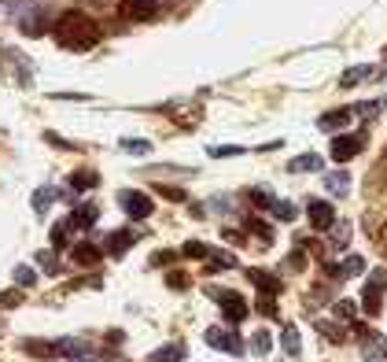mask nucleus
I'll list each match as a JSON object with an SVG mask.
<instances>
[{
	"instance_id": "8fccbe9b",
	"label": "nucleus",
	"mask_w": 387,
	"mask_h": 362,
	"mask_svg": "<svg viewBox=\"0 0 387 362\" xmlns=\"http://www.w3.org/2000/svg\"><path fill=\"white\" fill-rule=\"evenodd\" d=\"M384 355H387V347H384Z\"/></svg>"
},
{
	"instance_id": "79ce46f5",
	"label": "nucleus",
	"mask_w": 387,
	"mask_h": 362,
	"mask_svg": "<svg viewBox=\"0 0 387 362\" xmlns=\"http://www.w3.org/2000/svg\"><path fill=\"white\" fill-rule=\"evenodd\" d=\"M258 314H266V318H277V303L270 300V296H262V300H258Z\"/></svg>"
},
{
	"instance_id": "a18cd8bd",
	"label": "nucleus",
	"mask_w": 387,
	"mask_h": 362,
	"mask_svg": "<svg viewBox=\"0 0 387 362\" xmlns=\"http://www.w3.org/2000/svg\"><path fill=\"white\" fill-rule=\"evenodd\" d=\"M45 141H48V144H56V148H74L70 141H63L59 133H45Z\"/></svg>"
},
{
	"instance_id": "c03bdc74",
	"label": "nucleus",
	"mask_w": 387,
	"mask_h": 362,
	"mask_svg": "<svg viewBox=\"0 0 387 362\" xmlns=\"http://www.w3.org/2000/svg\"><path fill=\"white\" fill-rule=\"evenodd\" d=\"M23 303V292H0V307H19Z\"/></svg>"
},
{
	"instance_id": "9b49d317",
	"label": "nucleus",
	"mask_w": 387,
	"mask_h": 362,
	"mask_svg": "<svg viewBox=\"0 0 387 362\" xmlns=\"http://www.w3.org/2000/svg\"><path fill=\"white\" fill-rule=\"evenodd\" d=\"M350 115H354V108H336V111L321 115V119H317V126H321L325 133H336V130H343V126L350 122Z\"/></svg>"
},
{
	"instance_id": "cd10ccee",
	"label": "nucleus",
	"mask_w": 387,
	"mask_h": 362,
	"mask_svg": "<svg viewBox=\"0 0 387 362\" xmlns=\"http://www.w3.org/2000/svg\"><path fill=\"white\" fill-rule=\"evenodd\" d=\"M166 285H170L174 292H185L188 285H192V278H188L185 270H170V274H166Z\"/></svg>"
},
{
	"instance_id": "412c9836",
	"label": "nucleus",
	"mask_w": 387,
	"mask_h": 362,
	"mask_svg": "<svg viewBox=\"0 0 387 362\" xmlns=\"http://www.w3.org/2000/svg\"><path fill=\"white\" fill-rule=\"evenodd\" d=\"M281 344H284V351H288L292 359H299V351H303V344H299V329H295V325H284Z\"/></svg>"
},
{
	"instance_id": "5701e85b",
	"label": "nucleus",
	"mask_w": 387,
	"mask_h": 362,
	"mask_svg": "<svg viewBox=\"0 0 387 362\" xmlns=\"http://www.w3.org/2000/svg\"><path fill=\"white\" fill-rule=\"evenodd\" d=\"M70 229H74L70 222H56V226H52V248H56V251H63L70 244V237H67Z\"/></svg>"
},
{
	"instance_id": "4be33fe9",
	"label": "nucleus",
	"mask_w": 387,
	"mask_h": 362,
	"mask_svg": "<svg viewBox=\"0 0 387 362\" xmlns=\"http://www.w3.org/2000/svg\"><path fill=\"white\" fill-rule=\"evenodd\" d=\"M361 336H365V340H361L365 359H369V362H373V359H380V355H384V347H387L384 340H380V336H373V333H361Z\"/></svg>"
},
{
	"instance_id": "b1692460",
	"label": "nucleus",
	"mask_w": 387,
	"mask_h": 362,
	"mask_svg": "<svg viewBox=\"0 0 387 362\" xmlns=\"http://www.w3.org/2000/svg\"><path fill=\"white\" fill-rule=\"evenodd\" d=\"M369 74H373V67H350V70H347V74H343V78H339V85H343V89H350V85L365 82V78H369Z\"/></svg>"
},
{
	"instance_id": "c756f323",
	"label": "nucleus",
	"mask_w": 387,
	"mask_h": 362,
	"mask_svg": "<svg viewBox=\"0 0 387 362\" xmlns=\"http://www.w3.org/2000/svg\"><path fill=\"white\" fill-rule=\"evenodd\" d=\"M159 196L174 200V204H185V200H188V193H185V189H177V185H159Z\"/></svg>"
},
{
	"instance_id": "dca6fc26",
	"label": "nucleus",
	"mask_w": 387,
	"mask_h": 362,
	"mask_svg": "<svg viewBox=\"0 0 387 362\" xmlns=\"http://www.w3.org/2000/svg\"><path fill=\"white\" fill-rule=\"evenodd\" d=\"M96 185H100V174H96V170H78V174H70V189H78V193H89Z\"/></svg>"
},
{
	"instance_id": "2eb2a0df",
	"label": "nucleus",
	"mask_w": 387,
	"mask_h": 362,
	"mask_svg": "<svg viewBox=\"0 0 387 362\" xmlns=\"http://www.w3.org/2000/svg\"><path fill=\"white\" fill-rule=\"evenodd\" d=\"M19 26H23V34H26V37H41V34H48V23H45V15H41L37 8H34L30 15L19 19Z\"/></svg>"
},
{
	"instance_id": "f03ea898",
	"label": "nucleus",
	"mask_w": 387,
	"mask_h": 362,
	"mask_svg": "<svg viewBox=\"0 0 387 362\" xmlns=\"http://www.w3.org/2000/svg\"><path fill=\"white\" fill-rule=\"evenodd\" d=\"M207 296L225 311V322H229V325H236V322H244V318H247V300H240L236 292H229V289H207Z\"/></svg>"
},
{
	"instance_id": "f257e3e1",
	"label": "nucleus",
	"mask_w": 387,
	"mask_h": 362,
	"mask_svg": "<svg viewBox=\"0 0 387 362\" xmlns=\"http://www.w3.org/2000/svg\"><path fill=\"white\" fill-rule=\"evenodd\" d=\"M52 34H56V41L63 48L85 52V48H92L96 41H100V26H96V19H89L85 12H67V15L56 19Z\"/></svg>"
},
{
	"instance_id": "7ed1b4c3",
	"label": "nucleus",
	"mask_w": 387,
	"mask_h": 362,
	"mask_svg": "<svg viewBox=\"0 0 387 362\" xmlns=\"http://www.w3.org/2000/svg\"><path fill=\"white\" fill-rule=\"evenodd\" d=\"M387 289V270H373L365 278V289H361V311L365 314H380V292Z\"/></svg>"
},
{
	"instance_id": "c9c22d12",
	"label": "nucleus",
	"mask_w": 387,
	"mask_h": 362,
	"mask_svg": "<svg viewBox=\"0 0 387 362\" xmlns=\"http://www.w3.org/2000/svg\"><path fill=\"white\" fill-rule=\"evenodd\" d=\"M81 289H103V281L100 278H85V281H70L67 285V292H81Z\"/></svg>"
},
{
	"instance_id": "a878e982",
	"label": "nucleus",
	"mask_w": 387,
	"mask_h": 362,
	"mask_svg": "<svg viewBox=\"0 0 387 362\" xmlns=\"http://www.w3.org/2000/svg\"><path fill=\"white\" fill-rule=\"evenodd\" d=\"M339 266H343V278H361V274H365V259H361V255H350V259L339 263Z\"/></svg>"
},
{
	"instance_id": "423d86ee",
	"label": "nucleus",
	"mask_w": 387,
	"mask_h": 362,
	"mask_svg": "<svg viewBox=\"0 0 387 362\" xmlns=\"http://www.w3.org/2000/svg\"><path fill=\"white\" fill-rule=\"evenodd\" d=\"M207 344L218 347V351H225V355H240V351H244V340L236 336L229 325H214V329H207Z\"/></svg>"
},
{
	"instance_id": "49530a36",
	"label": "nucleus",
	"mask_w": 387,
	"mask_h": 362,
	"mask_svg": "<svg viewBox=\"0 0 387 362\" xmlns=\"http://www.w3.org/2000/svg\"><path fill=\"white\" fill-rule=\"evenodd\" d=\"M225 240H229V244H244L247 237H240V233H236V229H225Z\"/></svg>"
},
{
	"instance_id": "bb28decb",
	"label": "nucleus",
	"mask_w": 387,
	"mask_h": 362,
	"mask_svg": "<svg viewBox=\"0 0 387 362\" xmlns=\"http://www.w3.org/2000/svg\"><path fill=\"white\" fill-rule=\"evenodd\" d=\"M181 255H185V259H207V255H210V248H207L203 240H188L185 248H181Z\"/></svg>"
},
{
	"instance_id": "a19ab883",
	"label": "nucleus",
	"mask_w": 387,
	"mask_h": 362,
	"mask_svg": "<svg viewBox=\"0 0 387 362\" xmlns=\"http://www.w3.org/2000/svg\"><path fill=\"white\" fill-rule=\"evenodd\" d=\"M317 329H321V333H325L328 340H343V336H347V333H343V329H336L332 322H317Z\"/></svg>"
},
{
	"instance_id": "f8f14e48",
	"label": "nucleus",
	"mask_w": 387,
	"mask_h": 362,
	"mask_svg": "<svg viewBox=\"0 0 387 362\" xmlns=\"http://www.w3.org/2000/svg\"><path fill=\"white\" fill-rule=\"evenodd\" d=\"M137 240H141V233H137V229H118V233H111V244H107V251H111V255H122L126 248H133Z\"/></svg>"
},
{
	"instance_id": "4468645a",
	"label": "nucleus",
	"mask_w": 387,
	"mask_h": 362,
	"mask_svg": "<svg viewBox=\"0 0 387 362\" xmlns=\"http://www.w3.org/2000/svg\"><path fill=\"white\" fill-rule=\"evenodd\" d=\"M188 355V347L181 344V340H174V344H163V347H155L152 351V362H181Z\"/></svg>"
},
{
	"instance_id": "20e7f679",
	"label": "nucleus",
	"mask_w": 387,
	"mask_h": 362,
	"mask_svg": "<svg viewBox=\"0 0 387 362\" xmlns=\"http://www.w3.org/2000/svg\"><path fill=\"white\" fill-rule=\"evenodd\" d=\"M118 204H122V211L129 218H137V222H144L148 215H152V196L137 193V189H122V193H118Z\"/></svg>"
},
{
	"instance_id": "1a4fd4ad",
	"label": "nucleus",
	"mask_w": 387,
	"mask_h": 362,
	"mask_svg": "<svg viewBox=\"0 0 387 362\" xmlns=\"http://www.w3.org/2000/svg\"><path fill=\"white\" fill-rule=\"evenodd\" d=\"M247 281H251L262 296H281V292H284V281L277 278V274L258 270V266H247Z\"/></svg>"
},
{
	"instance_id": "c85d7f7f",
	"label": "nucleus",
	"mask_w": 387,
	"mask_h": 362,
	"mask_svg": "<svg viewBox=\"0 0 387 362\" xmlns=\"http://www.w3.org/2000/svg\"><path fill=\"white\" fill-rule=\"evenodd\" d=\"M122 148H126L129 155H148V152H152V144H148V141H141V137H133V141L126 137V141H122Z\"/></svg>"
},
{
	"instance_id": "58836bf2",
	"label": "nucleus",
	"mask_w": 387,
	"mask_h": 362,
	"mask_svg": "<svg viewBox=\"0 0 387 362\" xmlns=\"http://www.w3.org/2000/svg\"><path fill=\"white\" fill-rule=\"evenodd\" d=\"M240 152H244V148H236V144H214V148H210V155H214V159H225V155H240Z\"/></svg>"
},
{
	"instance_id": "37998d69",
	"label": "nucleus",
	"mask_w": 387,
	"mask_h": 362,
	"mask_svg": "<svg viewBox=\"0 0 387 362\" xmlns=\"http://www.w3.org/2000/svg\"><path fill=\"white\" fill-rule=\"evenodd\" d=\"M174 259H177V251H155L152 255V266H170Z\"/></svg>"
},
{
	"instance_id": "393cba45",
	"label": "nucleus",
	"mask_w": 387,
	"mask_h": 362,
	"mask_svg": "<svg viewBox=\"0 0 387 362\" xmlns=\"http://www.w3.org/2000/svg\"><path fill=\"white\" fill-rule=\"evenodd\" d=\"M52 200H56V189H48V185H45V189H37V193H34V211H37V215H45Z\"/></svg>"
},
{
	"instance_id": "473e14b6",
	"label": "nucleus",
	"mask_w": 387,
	"mask_h": 362,
	"mask_svg": "<svg viewBox=\"0 0 387 362\" xmlns=\"http://www.w3.org/2000/svg\"><path fill=\"white\" fill-rule=\"evenodd\" d=\"M15 281L30 289V285H37V270H30V266H15Z\"/></svg>"
},
{
	"instance_id": "aec40b11",
	"label": "nucleus",
	"mask_w": 387,
	"mask_h": 362,
	"mask_svg": "<svg viewBox=\"0 0 387 362\" xmlns=\"http://www.w3.org/2000/svg\"><path fill=\"white\" fill-rule=\"evenodd\" d=\"M247 204H255V207H262V211H273L277 196L266 193V189H247Z\"/></svg>"
},
{
	"instance_id": "09e8293b",
	"label": "nucleus",
	"mask_w": 387,
	"mask_h": 362,
	"mask_svg": "<svg viewBox=\"0 0 387 362\" xmlns=\"http://www.w3.org/2000/svg\"><path fill=\"white\" fill-rule=\"evenodd\" d=\"M376 244H380V255H384V259H387V226L380 229V240H376Z\"/></svg>"
},
{
	"instance_id": "9d476101",
	"label": "nucleus",
	"mask_w": 387,
	"mask_h": 362,
	"mask_svg": "<svg viewBox=\"0 0 387 362\" xmlns=\"http://www.w3.org/2000/svg\"><path fill=\"white\" fill-rule=\"evenodd\" d=\"M96 218H100V207H96V204H78V207L70 211V218H67V222H70L74 229H89Z\"/></svg>"
},
{
	"instance_id": "6e6552de",
	"label": "nucleus",
	"mask_w": 387,
	"mask_h": 362,
	"mask_svg": "<svg viewBox=\"0 0 387 362\" xmlns=\"http://www.w3.org/2000/svg\"><path fill=\"white\" fill-rule=\"evenodd\" d=\"M365 148V133H347V137H336L332 141V159L336 163H347V159H354Z\"/></svg>"
},
{
	"instance_id": "f3484780",
	"label": "nucleus",
	"mask_w": 387,
	"mask_h": 362,
	"mask_svg": "<svg viewBox=\"0 0 387 362\" xmlns=\"http://www.w3.org/2000/svg\"><path fill=\"white\" fill-rule=\"evenodd\" d=\"M325 189L332 196H347L350 193V174H343V170H336V174L325 178Z\"/></svg>"
},
{
	"instance_id": "72a5a7b5",
	"label": "nucleus",
	"mask_w": 387,
	"mask_h": 362,
	"mask_svg": "<svg viewBox=\"0 0 387 362\" xmlns=\"http://www.w3.org/2000/svg\"><path fill=\"white\" fill-rule=\"evenodd\" d=\"M247 229L258 233V237H262V244H270V237H273V229L266 226V222H258V218H247Z\"/></svg>"
},
{
	"instance_id": "4c0bfd02",
	"label": "nucleus",
	"mask_w": 387,
	"mask_h": 362,
	"mask_svg": "<svg viewBox=\"0 0 387 362\" xmlns=\"http://www.w3.org/2000/svg\"><path fill=\"white\" fill-rule=\"evenodd\" d=\"M251 347L258 351V355H266V351H270V333H266V329H262V333H255L251 336Z\"/></svg>"
},
{
	"instance_id": "7c9ffc66",
	"label": "nucleus",
	"mask_w": 387,
	"mask_h": 362,
	"mask_svg": "<svg viewBox=\"0 0 387 362\" xmlns=\"http://www.w3.org/2000/svg\"><path fill=\"white\" fill-rule=\"evenodd\" d=\"M37 263H41V270H45V274H59L56 251H37Z\"/></svg>"
},
{
	"instance_id": "de8ad7c7",
	"label": "nucleus",
	"mask_w": 387,
	"mask_h": 362,
	"mask_svg": "<svg viewBox=\"0 0 387 362\" xmlns=\"http://www.w3.org/2000/svg\"><path fill=\"white\" fill-rule=\"evenodd\" d=\"M376 174L387 181V148H384V155H380V166H376Z\"/></svg>"
},
{
	"instance_id": "f704fd0d",
	"label": "nucleus",
	"mask_w": 387,
	"mask_h": 362,
	"mask_svg": "<svg viewBox=\"0 0 387 362\" xmlns=\"http://www.w3.org/2000/svg\"><path fill=\"white\" fill-rule=\"evenodd\" d=\"M288 270H306V248H295L288 255Z\"/></svg>"
},
{
	"instance_id": "39448f33",
	"label": "nucleus",
	"mask_w": 387,
	"mask_h": 362,
	"mask_svg": "<svg viewBox=\"0 0 387 362\" xmlns=\"http://www.w3.org/2000/svg\"><path fill=\"white\" fill-rule=\"evenodd\" d=\"M118 12H122V19H129V23H152L159 15V0H122Z\"/></svg>"
},
{
	"instance_id": "2f4dec72",
	"label": "nucleus",
	"mask_w": 387,
	"mask_h": 362,
	"mask_svg": "<svg viewBox=\"0 0 387 362\" xmlns=\"http://www.w3.org/2000/svg\"><path fill=\"white\" fill-rule=\"evenodd\" d=\"M347 233H350V226H347V222H339V226H336V233H332V237H328V244H332V248H347Z\"/></svg>"
},
{
	"instance_id": "e433bc0d",
	"label": "nucleus",
	"mask_w": 387,
	"mask_h": 362,
	"mask_svg": "<svg viewBox=\"0 0 387 362\" xmlns=\"http://www.w3.org/2000/svg\"><path fill=\"white\" fill-rule=\"evenodd\" d=\"M273 215L281 218V222H295V215H299V211H295L292 204H273Z\"/></svg>"
},
{
	"instance_id": "ddd939ff",
	"label": "nucleus",
	"mask_w": 387,
	"mask_h": 362,
	"mask_svg": "<svg viewBox=\"0 0 387 362\" xmlns=\"http://www.w3.org/2000/svg\"><path fill=\"white\" fill-rule=\"evenodd\" d=\"M74 263L78 266H100V248L96 244H89V240H81V244H74Z\"/></svg>"
},
{
	"instance_id": "ea45409f",
	"label": "nucleus",
	"mask_w": 387,
	"mask_h": 362,
	"mask_svg": "<svg viewBox=\"0 0 387 362\" xmlns=\"http://www.w3.org/2000/svg\"><path fill=\"white\" fill-rule=\"evenodd\" d=\"M354 311H358V307H354L350 300H339V303H336V314L343 318V322H354Z\"/></svg>"
},
{
	"instance_id": "0eeeda50",
	"label": "nucleus",
	"mask_w": 387,
	"mask_h": 362,
	"mask_svg": "<svg viewBox=\"0 0 387 362\" xmlns=\"http://www.w3.org/2000/svg\"><path fill=\"white\" fill-rule=\"evenodd\" d=\"M306 215H310V226H314L317 233H325L336 226V207L325 204V200H310L306 204Z\"/></svg>"
},
{
	"instance_id": "6ab92c4d",
	"label": "nucleus",
	"mask_w": 387,
	"mask_h": 362,
	"mask_svg": "<svg viewBox=\"0 0 387 362\" xmlns=\"http://www.w3.org/2000/svg\"><path fill=\"white\" fill-rule=\"evenodd\" d=\"M288 170H292V174H303V170H321V155H314V152L295 155L292 163H288Z\"/></svg>"
},
{
	"instance_id": "a211bd4d",
	"label": "nucleus",
	"mask_w": 387,
	"mask_h": 362,
	"mask_svg": "<svg viewBox=\"0 0 387 362\" xmlns=\"http://www.w3.org/2000/svg\"><path fill=\"white\" fill-rule=\"evenodd\" d=\"M236 266V255L232 251H210L207 255V270L214 274V270H232Z\"/></svg>"
}]
</instances>
